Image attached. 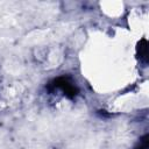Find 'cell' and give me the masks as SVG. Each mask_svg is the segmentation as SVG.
<instances>
[{
  "label": "cell",
  "instance_id": "obj_1",
  "mask_svg": "<svg viewBox=\"0 0 149 149\" xmlns=\"http://www.w3.org/2000/svg\"><path fill=\"white\" fill-rule=\"evenodd\" d=\"M140 149H148V136L147 135L140 140Z\"/></svg>",
  "mask_w": 149,
  "mask_h": 149
}]
</instances>
